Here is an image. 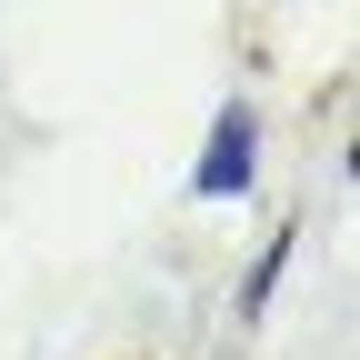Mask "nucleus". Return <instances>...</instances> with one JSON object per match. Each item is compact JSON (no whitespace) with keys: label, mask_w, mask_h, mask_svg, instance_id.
Wrapping results in <instances>:
<instances>
[{"label":"nucleus","mask_w":360,"mask_h":360,"mask_svg":"<svg viewBox=\"0 0 360 360\" xmlns=\"http://www.w3.org/2000/svg\"><path fill=\"white\" fill-rule=\"evenodd\" d=\"M250 170H260V120H250V101H231V110L210 120V150H200V170H191V191H200V200H240Z\"/></svg>","instance_id":"f257e3e1"}]
</instances>
